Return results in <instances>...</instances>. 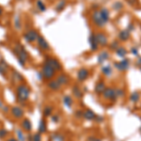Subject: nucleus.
<instances>
[{
	"label": "nucleus",
	"mask_w": 141,
	"mask_h": 141,
	"mask_svg": "<svg viewBox=\"0 0 141 141\" xmlns=\"http://www.w3.org/2000/svg\"><path fill=\"white\" fill-rule=\"evenodd\" d=\"M32 141H42V136L40 133H37L34 135H32Z\"/></svg>",
	"instance_id": "obj_37"
},
{
	"label": "nucleus",
	"mask_w": 141,
	"mask_h": 141,
	"mask_svg": "<svg viewBox=\"0 0 141 141\" xmlns=\"http://www.w3.org/2000/svg\"><path fill=\"white\" fill-rule=\"evenodd\" d=\"M45 63L54 68L55 70V72H57V71H59V70L62 69L60 62L58 61L56 58H54V57H47L46 60H45Z\"/></svg>",
	"instance_id": "obj_4"
},
{
	"label": "nucleus",
	"mask_w": 141,
	"mask_h": 141,
	"mask_svg": "<svg viewBox=\"0 0 141 141\" xmlns=\"http://www.w3.org/2000/svg\"><path fill=\"white\" fill-rule=\"evenodd\" d=\"M83 118L86 119L87 120H92L96 118V115L94 114V112L91 110H86L85 112H83Z\"/></svg>",
	"instance_id": "obj_17"
},
{
	"label": "nucleus",
	"mask_w": 141,
	"mask_h": 141,
	"mask_svg": "<svg viewBox=\"0 0 141 141\" xmlns=\"http://www.w3.org/2000/svg\"><path fill=\"white\" fill-rule=\"evenodd\" d=\"M128 1L131 3V4H133V3H135V0H128Z\"/></svg>",
	"instance_id": "obj_48"
},
{
	"label": "nucleus",
	"mask_w": 141,
	"mask_h": 141,
	"mask_svg": "<svg viewBox=\"0 0 141 141\" xmlns=\"http://www.w3.org/2000/svg\"><path fill=\"white\" fill-rule=\"evenodd\" d=\"M114 66H115L119 71L125 72L129 68V60L128 59H123L122 61L120 62H116V63L114 64Z\"/></svg>",
	"instance_id": "obj_10"
},
{
	"label": "nucleus",
	"mask_w": 141,
	"mask_h": 141,
	"mask_svg": "<svg viewBox=\"0 0 141 141\" xmlns=\"http://www.w3.org/2000/svg\"><path fill=\"white\" fill-rule=\"evenodd\" d=\"M52 112H53V108H52L51 106H46V107H44V109H43V114H44L45 117L51 116V115H52Z\"/></svg>",
	"instance_id": "obj_32"
},
{
	"label": "nucleus",
	"mask_w": 141,
	"mask_h": 141,
	"mask_svg": "<svg viewBox=\"0 0 141 141\" xmlns=\"http://www.w3.org/2000/svg\"><path fill=\"white\" fill-rule=\"evenodd\" d=\"M3 107V103H2V101L0 100V108H2Z\"/></svg>",
	"instance_id": "obj_49"
},
{
	"label": "nucleus",
	"mask_w": 141,
	"mask_h": 141,
	"mask_svg": "<svg viewBox=\"0 0 141 141\" xmlns=\"http://www.w3.org/2000/svg\"><path fill=\"white\" fill-rule=\"evenodd\" d=\"M37 43L39 47L43 51H49L50 50V45L48 43L46 42V40L43 37V36H39L37 39Z\"/></svg>",
	"instance_id": "obj_8"
},
{
	"label": "nucleus",
	"mask_w": 141,
	"mask_h": 141,
	"mask_svg": "<svg viewBox=\"0 0 141 141\" xmlns=\"http://www.w3.org/2000/svg\"><path fill=\"white\" fill-rule=\"evenodd\" d=\"M65 6H66V1H65V0L59 1L58 4H57V6H56V11H62V10L65 8Z\"/></svg>",
	"instance_id": "obj_34"
},
{
	"label": "nucleus",
	"mask_w": 141,
	"mask_h": 141,
	"mask_svg": "<svg viewBox=\"0 0 141 141\" xmlns=\"http://www.w3.org/2000/svg\"><path fill=\"white\" fill-rule=\"evenodd\" d=\"M130 25V26H129V29H127V30H133V29H134V26H133V25Z\"/></svg>",
	"instance_id": "obj_44"
},
{
	"label": "nucleus",
	"mask_w": 141,
	"mask_h": 141,
	"mask_svg": "<svg viewBox=\"0 0 141 141\" xmlns=\"http://www.w3.org/2000/svg\"><path fill=\"white\" fill-rule=\"evenodd\" d=\"M119 46V43L117 42V41H115L114 43H111V45H110V48L111 49H118Z\"/></svg>",
	"instance_id": "obj_39"
},
{
	"label": "nucleus",
	"mask_w": 141,
	"mask_h": 141,
	"mask_svg": "<svg viewBox=\"0 0 141 141\" xmlns=\"http://www.w3.org/2000/svg\"><path fill=\"white\" fill-rule=\"evenodd\" d=\"M63 103H64V104L67 106L68 108H71L72 107V105H73V99L71 98L70 96H68V95H66L64 98H63Z\"/></svg>",
	"instance_id": "obj_25"
},
{
	"label": "nucleus",
	"mask_w": 141,
	"mask_h": 141,
	"mask_svg": "<svg viewBox=\"0 0 141 141\" xmlns=\"http://www.w3.org/2000/svg\"><path fill=\"white\" fill-rule=\"evenodd\" d=\"M95 38H96V41H97L98 44L102 45V46H105V45L108 43L107 37L104 35L103 32H98V33L95 35Z\"/></svg>",
	"instance_id": "obj_9"
},
{
	"label": "nucleus",
	"mask_w": 141,
	"mask_h": 141,
	"mask_svg": "<svg viewBox=\"0 0 141 141\" xmlns=\"http://www.w3.org/2000/svg\"><path fill=\"white\" fill-rule=\"evenodd\" d=\"M1 13H2V9L0 8V14H1Z\"/></svg>",
	"instance_id": "obj_50"
},
{
	"label": "nucleus",
	"mask_w": 141,
	"mask_h": 141,
	"mask_svg": "<svg viewBox=\"0 0 141 141\" xmlns=\"http://www.w3.org/2000/svg\"><path fill=\"white\" fill-rule=\"evenodd\" d=\"M73 92H74V96L76 97V98H82L83 97V92L82 90L80 89V87L78 86H74L73 87Z\"/></svg>",
	"instance_id": "obj_24"
},
{
	"label": "nucleus",
	"mask_w": 141,
	"mask_h": 141,
	"mask_svg": "<svg viewBox=\"0 0 141 141\" xmlns=\"http://www.w3.org/2000/svg\"><path fill=\"white\" fill-rule=\"evenodd\" d=\"M102 72L105 76H109L112 74V69H111L110 66H105V67H103Z\"/></svg>",
	"instance_id": "obj_29"
},
{
	"label": "nucleus",
	"mask_w": 141,
	"mask_h": 141,
	"mask_svg": "<svg viewBox=\"0 0 141 141\" xmlns=\"http://www.w3.org/2000/svg\"><path fill=\"white\" fill-rule=\"evenodd\" d=\"M112 8H113L115 11H120V10L123 8V4L121 3V2H119V1H118V2H115V3L113 4Z\"/></svg>",
	"instance_id": "obj_33"
},
{
	"label": "nucleus",
	"mask_w": 141,
	"mask_h": 141,
	"mask_svg": "<svg viewBox=\"0 0 141 141\" xmlns=\"http://www.w3.org/2000/svg\"><path fill=\"white\" fill-rule=\"evenodd\" d=\"M7 135H8V132H7L5 129H0V138L6 137Z\"/></svg>",
	"instance_id": "obj_38"
},
{
	"label": "nucleus",
	"mask_w": 141,
	"mask_h": 141,
	"mask_svg": "<svg viewBox=\"0 0 141 141\" xmlns=\"http://www.w3.org/2000/svg\"><path fill=\"white\" fill-rule=\"evenodd\" d=\"M48 87L52 90H58L60 89L61 87V85L57 82V80H51L49 83H48Z\"/></svg>",
	"instance_id": "obj_14"
},
{
	"label": "nucleus",
	"mask_w": 141,
	"mask_h": 141,
	"mask_svg": "<svg viewBox=\"0 0 141 141\" xmlns=\"http://www.w3.org/2000/svg\"><path fill=\"white\" fill-rule=\"evenodd\" d=\"M37 7H38V9H39L41 11H44L46 10L45 4L43 3V1H41V0H38V1H37Z\"/></svg>",
	"instance_id": "obj_35"
},
{
	"label": "nucleus",
	"mask_w": 141,
	"mask_h": 141,
	"mask_svg": "<svg viewBox=\"0 0 141 141\" xmlns=\"http://www.w3.org/2000/svg\"><path fill=\"white\" fill-rule=\"evenodd\" d=\"M99 11H100L101 17H102V19H103L104 23V24H106V23L109 21V17H110V14H109L108 10H106V9H102V10Z\"/></svg>",
	"instance_id": "obj_13"
},
{
	"label": "nucleus",
	"mask_w": 141,
	"mask_h": 141,
	"mask_svg": "<svg viewBox=\"0 0 141 141\" xmlns=\"http://www.w3.org/2000/svg\"><path fill=\"white\" fill-rule=\"evenodd\" d=\"M92 22L95 24V25L99 26V27H103L104 25V23L103 21V19L101 17V14H100V11H95L93 14H92Z\"/></svg>",
	"instance_id": "obj_6"
},
{
	"label": "nucleus",
	"mask_w": 141,
	"mask_h": 141,
	"mask_svg": "<svg viewBox=\"0 0 141 141\" xmlns=\"http://www.w3.org/2000/svg\"><path fill=\"white\" fill-rule=\"evenodd\" d=\"M11 114H12V116L14 118L21 119V118H23L25 112H24V110L20 106H13L12 108H11Z\"/></svg>",
	"instance_id": "obj_11"
},
{
	"label": "nucleus",
	"mask_w": 141,
	"mask_h": 141,
	"mask_svg": "<svg viewBox=\"0 0 141 141\" xmlns=\"http://www.w3.org/2000/svg\"><path fill=\"white\" fill-rule=\"evenodd\" d=\"M8 68L9 67H8V65H7L5 62H1V63H0V74H1V75H5Z\"/></svg>",
	"instance_id": "obj_30"
},
{
	"label": "nucleus",
	"mask_w": 141,
	"mask_h": 141,
	"mask_svg": "<svg viewBox=\"0 0 141 141\" xmlns=\"http://www.w3.org/2000/svg\"><path fill=\"white\" fill-rule=\"evenodd\" d=\"M27 140L32 141V135H28V136H27Z\"/></svg>",
	"instance_id": "obj_46"
},
{
	"label": "nucleus",
	"mask_w": 141,
	"mask_h": 141,
	"mask_svg": "<svg viewBox=\"0 0 141 141\" xmlns=\"http://www.w3.org/2000/svg\"><path fill=\"white\" fill-rule=\"evenodd\" d=\"M103 96L105 99H110V100H116V89L112 87H105V89L103 92Z\"/></svg>",
	"instance_id": "obj_7"
},
{
	"label": "nucleus",
	"mask_w": 141,
	"mask_h": 141,
	"mask_svg": "<svg viewBox=\"0 0 141 141\" xmlns=\"http://www.w3.org/2000/svg\"><path fill=\"white\" fill-rule=\"evenodd\" d=\"M130 31L129 30H122L119 32V39L120 40V41H122V42H125V41H127L129 38H130Z\"/></svg>",
	"instance_id": "obj_20"
},
{
	"label": "nucleus",
	"mask_w": 141,
	"mask_h": 141,
	"mask_svg": "<svg viewBox=\"0 0 141 141\" xmlns=\"http://www.w3.org/2000/svg\"><path fill=\"white\" fill-rule=\"evenodd\" d=\"M139 99H140V95H139L138 92H134V93H132V95L130 96V100H131L133 103H136V102H138Z\"/></svg>",
	"instance_id": "obj_28"
},
{
	"label": "nucleus",
	"mask_w": 141,
	"mask_h": 141,
	"mask_svg": "<svg viewBox=\"0 0 141 141\" xmlns=\"http://www.w3.org/2000/svg\"><path fill=\"white\" fill-rule=\"evenodd\" d=\"M39 36H40V35H39V33H38L36 30H29V31H27L25 35H24V38H25V40L26 42H28V43H33V42L37 41V39Z\"/></svg>",
	"instance_id": "obj_5"
},
{
	"label": "nucleus",
	"mask_w": 141,
	"mask_h": 141,
	"mask_svg": "<svg viewBox=\"0 0 141 141\" xmlns=\"http://www.w3.org/2000/svg\"><path fill=\"white\" fill-rule=\"evenodd\" d=\"M140 70H141V68H140Z\"/></svg>",
	"instance_id": "obj_51"
},
{
	"label": "nucleus",
	"mask_w": 141,
	"mask_h": 141,
	"mask_svg": "<svg viewBox=\"0 0 141 141\" xmlns=\"http://www.w3.org/2000/svg\"><path fill=\"white\" fill-rule=\"evenodd\" d=\"M108 57H109L108 53L105 52V51H104V52H102V53L98 55V62L100 63V64H102V63H104L105 60H107Z\"/></svg>",
	"instance_id": "obj_21"
},
{
	"label": "nucleus",
	"mask_w": 141,
	"mask_h": 141,
	"mask_svg": "<svg viewBox=\"0 0 141 141\" xmlns=\"http://www.w3.org/2000/svg\"><path fill=\"white\" fill-rule=\"evenodd\" d=\"M41 73L43 74V77L46 80H51L55 74V70L53 67H51L50 65L44 63L43 67L42 68Z\"/></svg>",
	"instance_id": "obj_3"
},
{
	"label": "nucleus",
	"mask_w": 141,
	"mask_h": 141,
	"mask_svg": "<svg viewBox=\"0 0 141 141\" xmlns=\"http://www.w3.org/2000/svg\"><path fill=\"white\" fill-rule=\"evenodd\" d=\"M14 51H15V53L17 55V58H18V61L20 63V65L25 66V60L28 58V54L25 51V47L18 44V45H16L14 47Z\"/></svg>",
	"instance_id": "obj_2"
},
{
	"label": "nucleus",
	"mask_w": 141,
	"mask_h": 141,
	"mask_svg": "<svg viewBox=\"0 0 141 141\" xmlns=\"http://www.w3.org/2000/svg\"><path fill=\"white\" fill-rule=\"evenodd\" d=\"M137 64L141 65V57H139V58H138V60H137Z\"/></svg>",
	"instance_id": "obj_47"
},
{
	"label": "nucleus",
	"mask_w": 141,
	"mask_h": 141,
	"mask_svg": "<svg viewBox=\"0 0 141 141\" xmlns=\"http://www.w3.org/2000/svg\"><path fill=\"white\" fill-rule=\"evenodd\" d=\"M131 52L133 53V55H138V51H137V49H136L135 47H133V48L131 49Z\"/></svg>",
	"instance_id": "obj_42"
},
{
	"label": "nucleus",
	"mask_w": 141,
	"mask_h": 141,
	"mask_svg": "<svg viewBox=\"0 0 141 141\" xmlns=\"http://www.w3.org/2000/svg\"><path fill=\"white\" fill-rule=\"evenodd\" d=\"M89 72L87 69H80L77 73V79L79 81H85L88 77Z\"/></svg>",
	"instance_id": "obj_12"
},
{
	"label": "nucleus",
	"mask_w": 141,
	"mask_h": 141,
	"mask_svg": "<svg viewBox=\"0 0 141 141\" xmlns=\"http://www.w3.org/2000/svg\"><path fill=\"white\" fill-rule=\"evenodd\" d=\"M16 95H17V99H18L19 102L21 103H24L25 101H27L29 98V95H30V89L29 87L24 85V84H21L17 87V89H16Z\"/></svg>",
	"instance_id": "obj_1"
},
{
	"label": "nucleus",
	"mask_w": 141,
	"mask_h": 141,
	"mask_svg": "<svg viewBox=\"0 0 141 141\" xmlns=\"http://www.w3.org/2000/svg\"><path fill=\"white\" fill-rule=\"evenodd\" d=\"M21 126H22V128L24 129L25 131L29 132L32 129V123H31V121L28 119H23V121L21 123Z\"/></svg>",
	"instance_id": "obj_15"
},
{
	"label": "nucleus",
	"mask_w": 141,
	"mask_h": 141,
	"mask_svg": "<svg viewBox=\"0 0 141 141\" xmlns=\"http://www.w3.org/2000/svg\"><path fill=\"white\" fill-rule=\"evenodd\" d=\"M51 139L52 141H64L65 140V138H64V136L60 134H53V135H51Z\"/></svg>",
	"instance_id": "obj_27"
},
{
	"label": "nucleus",
	"mask_w": 141,
	"mask_h": 141,
	"mask_svg": "<svg viewBox=\"0 0 141 141\" xmlns=\"http://www.w3.org/2000/svg\"><path fill=\"white\" fill-rule=\"evenodd\" d=\"M12 78L14 80V82H16V83L22 82L24 80V77L22 76V74H20V73H18L17 71H14L12 73Z\"/></svg>",
	"instance_id": "obj_22"
},
{
	"label": "nucleus",
	"mask_w": 141,
	"mask_h": 141,
	"mask_svg": "<svg viewBox=\"0 0 141 141\" xmlns=\"http://www.w3.org/2000/svg\"><path fill=\"white\" fill-rule=\"evenodd\" d=\"M104 89H105V83L104 82L101 81V82L97 83V85L95 87V91L97 94H102Z\"/></svg>",
	"instance_id": "obj_19"
},
{
	"label": "nucleus",
	"mask_w": 141,
	"mask_h": 141,
	"mask_svg": "<svg viewBox=\"0 0 141 141\" xmlns=\"http://www.w3.org/2000/svg\"><path fill=\"white\" fill-rule=\"evenodd\" d=\"M47 130V126H46V121L44 119H42L40 121V124H39V133L40 134H43L45 133Z\"/></svg>",
	"instance_id": "obj_23"
},
{
	"label": "nucleus",
	"mask_w": 141,
	"mask_h": 141,
	"mask_svg": "<svg viewBox=\"0 0 141 141\" xmlns=\"http://www.w3.org/2000/svg\"><path fill=\"white\" fill-rule=\"evenodd\" d=\"M116 53L119 56L124 57V56L126 55V54H127V50L125 49L124 47H119V48L116 50Z\"/></svg>",
	"instance_id": "obj_26"
},
{
	"label": "nucleus",
	"mask_w": 141,
	"mask_h": 141,
	"mask_svg": "<svg viewBox=\"0 0 141 141\" xmlns=\"http://www.w3.org/2000/svg\"><path fill=\"white\" fill-rule=\"evenodd\" d=\"M116 95L117 97H119V96L123 97L124 96V91L122 89H116Z\"/></svg>",
	"instance_id": "obj_40"
},
{
	"label": "nucleus",
	"mask_w": 141,
	"mask_h": 141,
	"mask_svg": "<svg viewBox=\"0 0 141 141\" xmlns=\"http://www.w3.org/2000/svg\"><path fill=\"white\" fill-rule=\"evenodd\" d=\"M16 135H17V138H18V141H25V136L23 133V131L21 130H16Z\"/></svg>",
	"instance_id": "obj_31"
},
{
	"label": "nucleus",
	"mask_w": 141,
	"mask_h": 141,
	"mask_svg": "<svg viewBox=\"0 0 141 141\" xmlns=\"http://www.w3.org/2000/svg\"><path fill=\"white\" fill-rule=\"evenodd\" d=\"M56 80H57V82H58L61 86H63V85L68 84V82H69V77H68L66 74H59V75L57 76Z\"/></svg>",
	"instance_id": "obj_18"
},
{
	"label": "nucleus",
	"mask_w": 141,
	"mask_h": 141,
	"mask_svg": "<svg viewBox=\"0 0 141 141\" xmlns=\"http://www.w3.org/2000/svg\"><path fill=\"white\" fill-rule=\"evenodd\" d=\"M14 26L17 29L21 28V19L19 18V16H15L14 17Z\"/></svg>",
	"instance_id": "obj_36"
},
{
	"label": "nucleus",
	"mask_w": 141,
	"mask_h": 141,
	"mask_svg": "<svg viewBox=\"0 0 141 141\" xmlns=\"http://www.w3.org/2000/svg\"><path fill=\"white\" fill-rule=\"evenodd\" d=\"M52 120H53L54 122H57V121L59 120V117L57 116V115H53V116H52Z\"/></svg>",
	"instance_id": "obj_41"
},
{
	"label": "nucleus",
	"mask_w": 141,
	"mask_h": 141,
	"mask_svg": "<svg viewBox=\"0 0 141 141\" xmlns=\"http://www.w3.org/2000/svg\"><path fill=\"white\" fill-rule=\"evenodd\" d=\"M90 141H101L100 139H98V138H93V137H91V139H89Z\"/></svg>",
	"instance_id": "obj_45"
},
{
	"label": "nucleus",
	"mask_w": 141,
	"mask_h": 141,
	"mask_svg": "<svg viewBox=\"0 0 141 141\" xmlns=\"http://www.w3.org/2000/svg\"><path fill=\"white\" fill-rule=\"evenodd\" d=\"M89 43H90V48L92 51H96L98 49V43L96 41V38H95V34H91L90 37H89Z\"/></svg>",
	"instance_id": "obj_16"
},
{
	"label": "nucleus",
	"mask_w": 141,
	"mask_h": 141,
	"mask_svg": "<svg viewBox=\"0 0 141 141\" xmlns=\"http://www.w3.org/2000/svg\"><path fill=\"white\" fill-rule=\"evenodd\" d=\"M7 141H18L16 138H14V137H11V138H9Z\"/></svg>",
	"instance_id": "obj_43"
}]
</instances>
